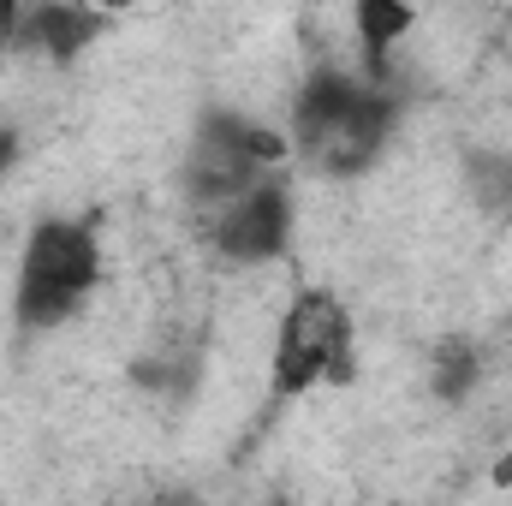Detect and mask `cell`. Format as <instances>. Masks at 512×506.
Returning <instances> with one entry per match:
<instances>
[{
  "instance_id": "cell-8",
  "label": "cell",
  "mask_w": 512,
  "mask_h": 506,
  "mask_svg": "<svg viewBox=\"0 0 512 506\" xmlns=\"http://www.w3.org/2000/svg\"><path fill=\"white\" fill-rule=\"evenodd\" d=\"M78 298H84V292H60V286H24V280H18V316H24L30 328H54V322H66V316L78 310Z\"/></svg>"
},
{
  "instance_id": "cell-2",
  "label": "cell",
  "mask_w": 512,
  "mask_h": 506,
  "mask_svg": "<svg viewBox=\"0 0 512 506\" xmlns=\"http://www.w3.org/2000/svg\"><path fill=\"white\" fill-rule=\"evenodd\" d=\"M286 233H292V203H286V191L274 179H256L239 203H227L215 215V245L233 262H268V256H280Z\"/></svg>"
},
{
  "instance_id": "cell-9",
  "label": "cell",
  "mask_w": 512,
  "mask_h": 506,
  "mask_svg": "<svg viewBox=\"0 0 512 506\" xmlns=\"http://www.w3.org/2000/svg\"><path fill=\"white\" fill-rule=\"evenodd\" d=\"M471 381H477V352H471L465 340H447V346L435 352V393H441V399H465Z\"/></svg>"
},
{
  "instance_id": "cell-10",
  "label": "cell",
  "mask_w": 512,
  "mask_h": 506,
  "mask_svg": "<svg viewBox=\"0 0 512 506\" xmlns=\"http://www.w3.org/2000/svg\"><path fill=\"white\" fill-rule=\"evenodd\" d=\"M245 155H251L256 167H280L286 161V137L268 126H245Z\"/></svg>"
},
{
  "instance_id": "cell-14",
  "label": "cell",
  "mask_w": 512,
  "mask_h": 506,
  "mask_svg": "<svg viewBox=\"0 0 512 506\" xmlns=\"http://www.w3.org/2000/svg\"><path fill=\"white\" fill-rule=\"evenodd\" d=\"M96 6H102V12H126L131 0H96Z\"/></svg>"
},
{
  "instance_id": "cell-1",
  "label": "cell",
  "mask_w": 512,
  "mask_h": 506,
  "mask_svg": "<svg viewBox=\"0 0 512 506\" xmlns=\"http://www.w3.org/2000/svg\"><path fill=\"white\" fill-rule=\"evenodd\" d=\"M340 340H352L346 310L328 292H298L292 310H286V322H280V346H274V393L298 399L316 381H328V352Z\"/></svg>"
},
{
  "instance_id": "cell-3",
  "label": "cell",
  "mask_w": 512,
  "mask_h": 506,
  "mask_svg": "<svg viewBox=\"0 0 512 506\" xmlns=\"http://www.w3.org/2000/svg\"><path fill=\"white\" fill-rule=\"evenodd\" d=\"M102 256H96V233L78 221H42L24 245V286H60V292H90Z\"/></svg>"
},
{
  "instance_id": "cell-11",
  "label": "cell",
  "mask_w": 512,
  "mask_h": 506,
  "mask_svg": "<svg viewBox=\"0 0 512 506\" xmlns=\"http://www.w3.org/2000/svg\"><path fill=\"white\" fill-rule=\"evenodd\" d=\"M18 36V0H0V48Z\"/></svg>"
},
{
  "instance_id": "cell-13",
  "label": "cell",
  "mask_w": 512,
  "mask_h": 506,
  "mask_svg": "<svg viewBox=\"0 0 512 506\" xmlns=\"http://www.w3.org/2000/svg\"><path fill=\"white\" fill-rule=\"evenodd\" d=\"M495 483H501V489H507V483H512V453H507V459H501V465H495Z\"/></svg>"
},
{
  "instance_id": "cell-5",
  "label": "cell",
  "mask_w": 512,
  "mask_h": 506,
  "mask_svg": "<svg viewBox=\"0 0 512 506\" xmlns=\"http://www.w3.org/2000/svg\"><path fill=\"white\" fill-rule=\"evenodd\" d=\"M96 30H102V18L84 12V6H36L30 18H18V36L12 42H30V48L54 54L66 66L84 42H96Z\"/></svg>"
},
{
  "instance_id": "cell-6",
  "label": "cell",
  "mask_w": 512,
  "mask_h": 506,
  "mask_svg": "<svg viewBox=\"0 0 512 506\" xmlns=\"http://www.w3.org/2000/svg\"><path fill=\"white\" fill-rule=\"evenodd\" d=\"M405 30H411L405 0H358V42H364V60H370L376 78H387V54Z\"/></svg>"
},
{
  "instance_id": "cell-4",
  "label": "cell",
  "mask_w": 512,
  "mask_h": 506,
  "mask_svg": "<svg viewBox=\"0 0 512 506\" xmlns=\"http://www.w3.org/2000/svg\"><path fill=\"white\" fill-rule=\"evenodd\" d=\"M364 96H370V90L352 84V78H340V72H316V78H304V96H298V149L310 155V149L322 143V131L340 126Z\"/></svg>"
},
{
  "instance_id": "cell-12",
  "label": "cell",
  "mask_w": 512,
  "mask_h": 506,
  "mask_svg": "<svg viewBox=\"0 0 512 506\" xmlns=\"http://www.w3.org/2000/svg\"><path fill=\"white\" fill-rule=\"evenodd\" d=\"M18 161V131H0V173Z\"/></svg>"
},
{
  "instance_id": "cell-7",
  "label": "cell",
  "mask_w": 512,
  "mask_h": 506,
  "mask_svg": "<svg viewBox=\"0 0 512 506\" xmlns=\"http://www.w3.org/2000/svg\"><path fill=\"white\" fill-rule=\"evenodd\" d=\"M465 173H471V191H477L483 209H507L512 215V155H471Z\"/></svg>"
}]
</instances>
